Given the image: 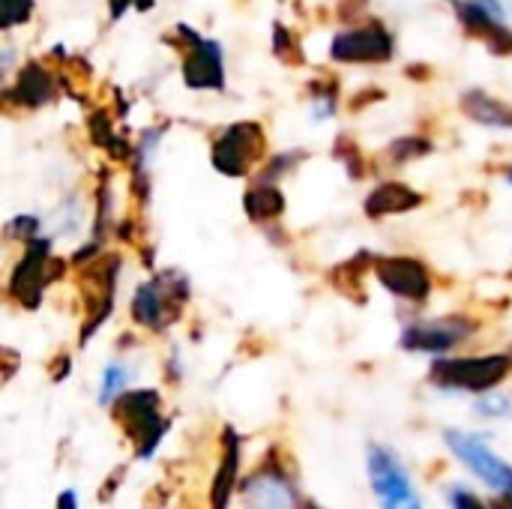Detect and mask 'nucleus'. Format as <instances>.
<instances>
[{
  "label": "nucleus",
  "instance_id": "1",
  "mask_svg": "<svg viewBox=\"0 0 512 509\" xmlns=\"http://www.w3.org/2000/svg\"><path fill=\"white\" fill-rule=\"evenodd\" d=\"M162 399L156 390H132V393H120L111 402V417L114 423L123 429V435L132 441L135 447V459H153V453L159 450L165 432H168V420L162 417Z\"/></svg>",
  "mask_w": 512,
  "mask_h": 509
},
{
  "label": "nucleus",
  "instance_id": "2",
  "mask_svg": "<svg viewBox=\"0 0 512 509\" xmlns=\"http://www.w3.org/2000/svg\"><path fill=\"white\" fill-rule=\"evenodd\" d=\"M189 300V282L183 273H159L153 276L150 282H144L135 297H132V318L135 324L153 330V333H162L168 324L177 321V315L183 312Z\"/></svg>",
  "mask_w": 512,
  "mask_h": 509
},
{
  "label": "nucleus",
  "instance_id": "3",
  "mask_svg": "<svg viewBox=\"0 0 512 509\" xmlns=\"http://www.w3.org/2000/svg\"><path fill=\"white\" fill-rule=\"evenodd\" d=\"M512 369V357H459V360H438L429 369L432 384L444 390H468V393H489L498 387Z\"/></svg>",
  "mask_w": 512,
  "mask_h": 509
},
{
  "label": "nucleus",
  "instance_id": "4",
  "mask_svg": "<svg viewBox=\"0 0 512 509\" xmlns=\"http://www.w3.org/2000/svg\"><path fill=\"white\" fill-rule=\"evenodd\" d=\"M267 153V135L255 120L231 123L213 141V165L225 177H246Z\"/></svg>",
  "mask_w": 512,
  "mask_h": 509
},
{
  "label": "nucleus",
  "instance_id": "5",
  "mask_svg": "<svg viewBox=\"0 0 512 509\" xmlns=\"http://www.w3.org/2000/svg\"><path fill=\"white\" fill-rule=\"evenodd\" d=\"M369 483L381 509H423L402 462L387 447H369Z\"/></svg>",
  "mask_w": 512,
  "mask_h": 509
},
{
  "label": "nucleus",
  "instance_id": "6",
  "mask_svg": "<svg viewBox=\"0 0 512 509\" xmlns=\"http://www.w3.org/2000/svg\"><path fill=\"white\" fill-rule=\"evenodd\" d=\"M54 261H51V240H42V237H33L24 249V258L18 261V267L12 270V279H9V297L24 306V309H36L42 303V291L45 285L60 273V270H48Z\"/></svg>",
  "mask_w": 512,
  "mask_h": 509
},
{
  "label": "nucleus",
  "instance_id": "7",
  "mask_svg": "<svg viewBox=\"0 0 512 509\" xmlns=\"http://www.w3.org/2000/svg\"><path fill=\"white\" fill-rule=\"evenodd\" d=\"M240 495L246 509H294V483L288 468L279 462V450H270L264 465L246 477Z\"/></svg>",
  "mask_w": 512,
  "mask_h": 509
},
{
  "label": "nucleus",
  "instance_id": "8",
  "mask_svg": "<svg viewBox=\"0 0 512 509\" xmlns=\"http://www.w3.org/2000/svg\"><path fill=\"white\" fill-rule=\"evenodd\" d=\"M117 273H120V258L117 255H105L93 264H87V279H84V327H81V345L90 342V336L108 321L111 309H114V285H117Z\"/></svg>",
  "mask_w": 512,
  "mask_h": 509
},
{
  "label": "nucleus",
  "instance_id": "9",
  "mask_svg": "<svg viewBox=\"0 0 512 509\" xmlns=\"http://www.w3.org/2000/svg\"><path fill=\"white\" fill-rule=\"evenodd\" d=\"M330 57L339 63H387L393 57V36L381 21L351 27L333 36Z\"/></svg>",
  "mask_w": 512,
  "mask_h": 509
},
{
  "label": "nucleus",
  "instance_id": "10",
  "mask_svg": "<svg viewBox=\"0 0 512 509\" xmlns=\"http://www.w3.org/2000/svg\"><path fill=\"white\" fill-rule=\"evenodd\" d=\"M378 282L402 300L411 303H426L432 294V276L426 270L423 261L408 258V255H387V258H375L372 261Z\"/></svg>",
  "mask_w": 512,
  "mask_h": 509
},
{
  "label": "nucleus",
  "instance_id": "11",
  "mask_svg": "<svg viewBox=\"0 0 512 509\" xmlns=\"http://www.w3.org/2000/svg\"><path fill=\"white\" fill-rule=\"evenodd\" d=\"M444 438H447V444H450V450L486 483V486H492L495 492H510L512 495V465H507L504 459H498L489 447H486V441L483 438H477V435H468V432H456V429H450V432H444Z\"/></svg>",
  "mask_w": 512,
  "mask_h": 509
},
{
  "label": "nucleus",
  "instance_id": "12",
  "mask_svg": "<svg viewBox=\"0 0 512 509\" xmlns=\"http://www.w3.org/2000/svg\"><path fill=\"white\" fill-rule=\"evenodd\" d=\"M180 33L186 36V60H183V78L192 90H222L225 87V63L222 48L213 39H201L186 24H180Z\"/></svg>",
  "mask_w": 512,
  "mask_h": 509
},
{
  "label": "nucleus",
  "instance_id": "13",
  "mask_svg": "<svg viewBox=\"0 0 512 509\" xmlns=\"http://www.w3.org/2000/svg\"><path fill=\"white\" fill-rule=\"evenodd\" d=\"M477 327L468 318H438V321H423L405 327L399 345L414 354H444L465 342Z\"/></svg>",
  "mask_w": 512,
  "mask_h": 509
},
{
  "label": "nucleus",
  "instance_id": "14",
  "mask_svg": "<svg viewBox=\"0 0 512 509\" xmlns=\"http://www.w3.org/2000/svg\"><path fill=\"white\" fill-rule=\"evenodd\" d=\"M456 12H459L462 27L471 36H477L480 42H486L492 48V54H512V30L495 18V12L489 6H483L480 0L477 3H459Z\"/></svg>",
  "mask_w": 512,
  "mask_h": 509
},
{
  "label": "nucleus",
  "instance_id": "15",
  "mask_svg": "<svg viewBox=\"0 0 512 509\" xmlns=\"http://www.w3.org/2000/svg\"><path fill=\"white\" fill-rule=\"evenodd\" d=\"M240 480V435L228 426L222 432V462L210 483V509H228Z\"/></svg>",
  "mask_w": 512,
  "mask_h": 509
},
{
  "label": "nucleus",
  "instance_id": "16",
  "mask_svg": "<svg viewBox=\"0 0 512 509\" xmlns=\"http://www.w3.org/2000/svg\"><path fill=\"white\" fill-rule=\"evenodd\" d=\"M423 204V195L405 183H381L363 204L366 216L369 219H384V216H396V213H408V210H417Z\"/></svg>",
  "mask_w": 512,
  "mask_h": 509
},
{
  "label": "nucleus",
  "instance_id": "17",
  "mask_svg": "<svg viewBox=\"0 0 512 509\" xmlns=\"http://www.w3.org/2000/svg\"><path fill=\"white\" fill-rule=\"evenodd\" d=\"M51 93H54L51 90V72L42 63L30 60L18 72L15 87L6 90V102H18L21 108H39L51 99Z\"/></svg>",
  "mask_w": 512,
  "mask_h": 509
},
{
  "label": "nucleus",
  "instance_id": "18",
  "mask_svg": "<svg viewBox=\"0 0 512 509\" xmlns=\"http://www.w3.org/2000/svg\"><path fill=\"white\" fill-rule=\"evenodd\" d=\"M462 111L483 123V126H498V129H512V108L504 105L501 99L483 93V90H468L462 96Z\"/></svg>",
  "mask_w": 512,
  "mask_h": 509
},
{
  "label": "nucleus",
  "instance_id": "19",
  "mask_svg": "<svg viewBox=\"0 0 512 509\" xmlns=\"http://www.w3.org/2000/svg\"><path fill=\"white\" fill-rule=\"evenodd\" d=\"M243 207L249 213L252 222H267V219H276L285 213V195L273 186V183H258L246 192L243 198Z\"/></svg>",
  "mask_w": 512,
  "mask_h": 509
},
{
  "label": "nucleus",
  "instance_id": "20",
  "mask_svg": "<svg viewBox=\"0 0 512 509\" xmlns=\"http://www.w3.org/2000/svg\"><path fill=\"white\" fill-rule=\"evenodd\" d=\"M432 153V141L429 138H420V135H411V138H399L390 144V159L405 165V162H414L420 156Z\"/></svg>",
  "mask_w": 512,
  "mask_h": 509
},
{
  "label": "nucleus",
  "instance_id": "21",
  "mask_svg": "<svg viewBox=\"0 0 512 509\" xmlns=\"http://www.w3.org/2000/svg\"><path fill=\"white\" fill-rule=\"evenodd\" d=\"M33 15V0H0V27L12 30Z\"/></svg>",
  "mask_w": 512,
  "mask_h": 509
},
{
  "label": "nucleus",
  "instance_id": "22",
  "mask_svg": "<svg viewBox=\"0 0 512 509\" xmlns=\"http://www.w3.org/2000/svg\"><path fill=\"white\" fill-rule=\"evenodd\" d=\"M123 384H126V369L123 363H111L102 375V390H99V402L102 405H111L120 393H123Z\"/></svg>",
  "mask_w": 512,
  "mask_h": 509
},
{
  "label": "nucleus",
  "instance_id": "23",
  "mask_svg": "<svg viewBox=\"0 0 512 509\" xmlns=\"http://www.w3.org/2000/svg\"><path fill=\"white\" fill-rule=\"evenodd\" d=\"M273 48H276V54H279L282 60H288L291 66L303 63V54H300V42H297V36H294L288 27H282V24H276V39H273Z\"/></svg>",
  "mask_w": 512,
  "mask_h": 509
},
{
  "label": "nucleus",
  "instance_id": "24",
  "mask_svg": "<svg viewBox=\"0 0 512 509\" xmlns=\"http://www.w3.org/2000/svg\"><path fill=\"white\" fill-rule=\"evenodd\" d=\"M345 147H348L345 138H339V141H336V156L348 165L351 177H363V174H366V165H363V159H360V150H357V147L345 150Z\"/></svg>",
  "mask_w": 512,
  "mask_h": 509
},
{
  "label": "nucleus",
  "instance_id": "25",
  "mask_svg": "<svg viewBox=\"0 0 512 509\" xmlns=\"http://www.w3.org/2000/svg\"><path fill=\"white\" fill-rule=\"evenodd\" d=\"M450 507L453 509H489L480 504V498H474L468 489H450Z\"/></svg>",
  "mask_w": 512,
  "mask_h": 509
},
{
  "label": "nucleus",
  "instance_id": "26",
  "mask_svg": "<svg viewBox=\"0 0 512 509\" xmlns=\"http://www.w3.org/2000/svg\"><path fill=\"white\" fill-rule=\"evenodd\" d=\"M129 3H135L138 9H150V6H153V0H108V6H111V18L117 21V18L126 12V6H129Z\"/></svg>",
  "mask_w": 512,
  "mask_h": 509
},
{
  "label": "nucleus",
  "instance_id": "27",
  "mask_svg": "<svg viewBox=\"0 0 512 509\" xmlns=\"http://www.w3.org/2000/svg\"><path fill=\"white\" fill-rule=\"evenodd\" d=\"M477 411L504 417V414H510V402H504V399H486V402H480V405H477Z\"/></svg>",
  "mask_w": 512,
  "mask_h": 509
},
{
  "label": "nucleus",
  "instance_id": "28",
  "mask_svg": "<svg viewBox=\"0 0 512 509\" xmlns=\"http://www.w3.org/2000/svg\"><path fill=\"white\" fill-rule=\"evenodd\" d=\"M123 477H126V468H114V474H111L108 483L102 486V501H111V492L123 483Z\"/></svg>",
  "mask_w": 512,
  "mask_h": 509
},
{
  "label": "nucleus",
  "instance_id": "29",
  "mask_svg": "<svg viewBox=\"0 0 512 509\" xmlns=\"http://www.w3.org/2000/svg\"><path fill=\"white\" fill-rule=\"evenodd\" d=\"M69 369H72L69 357H57V360H54V366H51V375H54V381H63V378L69 375Z\"/></svg>",
  "mask_w": 512,
  "mask_h": 509
},
{
  "label": "nucleus",
  "instance_id": "30",
  "mask_svg": "<svg viewBox=\"0 0 512 509\" xmlns=\"http://www.w3.org/2000/svg\"><path fill=\"white\" fill-rule=\"evenodd\" d=\"M57 509H78V498H75V492H72V489L60 492V498H57Z\"/></svg>",
  "mask_w": 512,
  "mask_h": 509
},
{
  "label": "nucleus",
  "instance_id": "31",
  "mask_svg": "<svg viewBox=\"0 0 512 509\" xmlns=\"http://www.w3.org/2000/svg\"><path fill=\"white\" fill-rule=\"evenodd\" d=\"M3 360H6V372H3V381H9L12 378V372H15V366H18V354L15 351H3Z\"/></svg>",
  "mask_w": 512,
  "mask_h": 509
},
{
  "label": "nucleus",
  "instance_id": "32",
  "mask_svg": "<svg viewBox=\"0 0 512 509\" xmlns=\"http://www.w3.org/2000/svg\"><path fill=\"white\" fill-rule=\"evenodd\" d=\"M297 509H321V507H318L315 501H303V504H300V507H297Z\"/></svg>",
  "mask_w": 512,
  "mask_h": 509
},
{
  "label": "nucleus",
  "instance_id": "33",
  "mask_svg": "<svg viewBox=\"0 0 512 509\" xmlns=\"http://www.w3.org/2000/svg\"><path fill=\"white\" fill-rule=\"evenodd\" d=\"M504 171H507V180H510V183H512V165H507Z\"/></svg>",
  "mask_w": 512,
  "mask_h": 509
}]
</instances>
